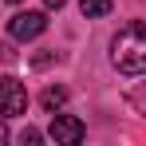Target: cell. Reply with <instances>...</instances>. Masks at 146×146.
Listing matches in <instances>:
<instances>
[{
  "instance_id": "ba28073f",
  "label": "cell",
  "mask_w": 146,
  "mask_h": 146,
  "mask_svg": "<svg viewBox=\"0 0 146 146\" xmlns=\"http://www.w3.org/2000/svg\"><path fill=\"white\" fill-rule=\"evenodd\" d=\"M20 138H24V142H40L44 134H40V130H32V126H24V134H20Z\"/></svg>"
},
{
  "instance_id": "52a82bcc",
  "label": "cell",
  "mask_w": 146,
  "mask_h": 146,
  "mask_svg": "<svg viewBox=\"0 0 146 146\" xmlns=\"http://www.w3.org/2000/svg\"><path fill=\"white\" fill-rule=\"evenodd\" d=\"M130 107H134L138 115H146V83H138V87H130Z\"/></svg>"
},
{
  "instance_id": "6da1fadb",
  "label": "cell",
  "mask_w": 146,
  "mask_h": 146,
  "mask_svg": "<svg viewBox=\"0 0 146 146\" xmlns=\"http://www.w3.org/2000/svg\"><path fill=\"white\" fill-rule=\"evenodd\" d=\"M111 63L122 75H146V24H126L111 40Z\"/></svg>"
},
{
  "instance_id": "30bf717a",
  "label": "cell",
  "mask_w": 146,
  "mask_h": 146,
  "mask_svg": "<svg viewBox=\"0 0 146 146\" xmlns=\"http://www.w3.org/2000/svg\"><path fill=\"white\" fill-rule=\"evenodd\" d=\"M44 4H48V8H63L67 0H44Z\"/></svg>"
},
{
  "instance_id": "3957f363",
  "label": "cell",
  "mask_w": 146,
  "mask_h": 146,
  "mask_svg": "<svg viewBox=\"0 0 146 146\" xmlns=\"http://www.w3.org/2000/svg\"><path fill=\"white\" fill-rule=\"evenodd\" d=\"M24 111H28L24 83H20L16 75H4V79H0V115H4V119H16V115H24Z\"/></svg>"
},
{
  "instance_id": "8fae6325",
  "label": "cell",
  "mask_w": 146,
  "mask_h": 146,
  "mask_svg": "<svg viewBox=\"0 0 146 146\" xmlns=\"http://www.w3.org/2000/svg\"><path fill=\"white\" fill-rule=\"evenodd\" d=\"M8 4H20V0H8Z\"/></svg>"
},
{
  "instance_id": "5b68a950",
  "label": "cell",
  "mask_w": 146,
  "mask_h": 146,
  "mask_svg": "<svg viewBox=\"0 0 146 146\" xmlns=\"http://www.w3.org/2000/svg\"><path fill=\"white\" fill-rule=\"evenodd\" d=\"M115 8V0H79V12L87 16V20H99V16H107Z\"/></svg>"
},
{
  "instance_id": "7a4b0ae2",
  "label": "cell",
  "mask_w": 146,
  "mask_h": 146,
  "mask_svg": "<svg viewBox=\"0 0 146 146\" xmlns=\"http://www.w3.org/2000/svg\"><path fill=\"white\" fill-rule=\"evenodd\" d=\"M48 138L55 146H75L87 138V126H83V119H75V115H51V126H48Z\"/></svg>"
},
{
  "instance_id": "9c48e42d",
  "label": "cell",
  "mask_w": 146,
  "mask_h": 146,
  "mask_svg": "<svg viewBox=\"0 0 146 146\" xmlns=\"http://www.w3.org/2000/svg\"><path fill=\"white\" fill-rule=\"evenodd\" d=\"M8 142V126H4V115H0V146Z\"/></svg>"
},
{
  "instance_id": "8992f818",
  "label": "cell",
  "mask_w": 146,
  "mask_h": 146,
  "mask_svg": "<svg viewBox=\"0 0 146 146\" xmlns=\"http://www.w3.org/2000/svg\"><path fill=\"white\" fill-rule=\"evenodd\" d=\"M40 103H44V111H51V115H55V111L67 103V91H63V87H48V91L40 95Z\"/></svg>"
},
{
  "instance_id": "277c9868",
  "label": "cell",
  "mask_w": 146,
  "mask_h": 146,
  "mask_svg": "<svg viewBox=\"0 0 146 146\" xmlns=\"http://www.w3.org/2000/svg\"><path fill=\"white\" fill-rule=\"evenodd\" d=\"M44 32H48V16H44V12H16V16L8 20V36L20 40V44L44 36Z\"/></svg>"
}]
</instances>
